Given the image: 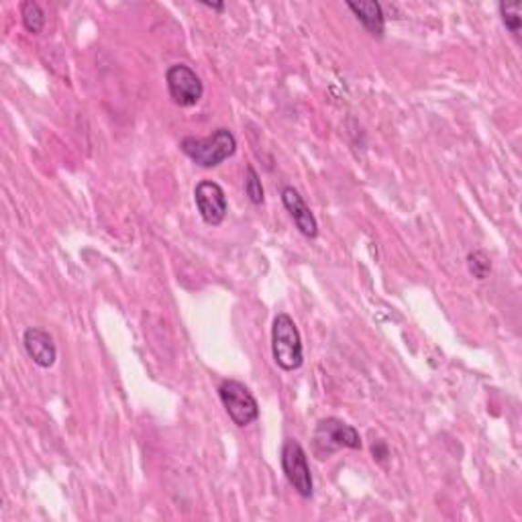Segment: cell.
<instances>
[{
    "instance_id": "1",
    "label": "cell",
    "mask_w": 522,
    "mask_h": 522,
    "mask_svg": "<svg viewBox=\"0 0 522 522\" xmlns=\"http://www.w3.org/2000/svg\"><path fill=\"white\" fill-rule=\"evenodd\" d=\"M180 150L200 168H216L233 158L237 151V139L233 130L219 127L208 137H184L180 141Z\"/></svg>"
},
{
    "instance_id": "2",
    "label": "cell",
    "mask_w": 522,
    "mask_h": 522,
    "mask_svg": "<svg viewBox=\"0 0 522 522\" xmlns=\"http://www.w3.org/2000/svg\"><path fill=\"white\" fill-rule=\"evenodd\" d=\"M272 355L277 368L284 371L298 370L304 363V350L300 330L296 327L294 318L286 312H280L274 318L272 327Z\"/></svg>"
},
{
    "instance_id": "3",
    "label": "cell",
    "mask_w": 522,
    "mask_h": 522,
    "mask_svg": "<svg viewBox=\"0 0 522 522\" xmlns=\"http://www.w3.org/2000/svg\"><path fill=\"white\" fill-rule=\"evenodd\" d=\"M312 449L318 459H329L339 449H361V437L355 426L329 416V419L318 421L315 437H312Z\"/></svg>"
},
{
    "instance_id": "4",
    "label": "cell",
    "mask_w": 522,
    "mask_h": 522,
    "mask_svg": "<svg viewBox=\"0 0 522 522\" xmlns=\"http://www.w3.org/2000/svg\"><path fill=\"white\" fill-rule=\"evenodd\" d=\"M280 464H282V472L286 475V480H288V484L296 490V494L307 500L312 498V494H315V484H312L307 451L302 449L298 441L296 439L284 441Z\"/></svg>"
},
{
    "instance_id": "5",
    "label": "cell",
    "mask_w": 522,
    "mask_h": 522,
    "mask_svg": "<svg viewBox=\"0 0 522 522\" xmlns=\"http://www.w3.org/2000/svg\"><path fill=\"white\" fill-rule=\"evenodd\" d=\"M219 396L229 419L237 426H241V429L259 419L257 400L251 394V390L245 384H241V381L224 380L219 386Z\"/></svg>"
},
{
    "instance_id": "6",
    "label": "cell",
    "mask_w": 522,
    "mask_h": 522,
    "mask_svg": "<svg viewBox=\"0 0 522 522\" xmlns=\"http://www.w3.org/2000/svg\"><path fill=\"white\" fill-rule=\"evenodd\" d=\"M165 84L173 104L182 109L196 107L204 97V84L193 68L186 64H173L165 72Z\"/></svg>"
},
{
    "instance_id": "7",
    "label": "cell",
    "mask_w": 522,
    "mask_h": 522,
    "mask_svg": "<svg viewBox=\"0 0 522 522\" xmlns=\"http://www.w3.org/2000/svg\"><path fill=\"white\" fill-rule=\"evenodd\" d=\"M194 203L200 216L211 227H219L223 221L227 219L229 213V200L221 184L213 180H203L194 190Z\"/></svg>"
},
{
    "instance_id": "8",
    "label": "cell",
    "mask_w": 522,
    "mask_h": 522,
    "mask_svg": "<svg viewBox=\"0 0 522 522\" xmlns=\"http://www.w3.org/2000/svg\"><path fill=\"white\" fill-rule=\"evenodd\" d=\"M23 345H25V351H27V355L33 360V363L39 365V368L43 370H49L57 360V350H56L54 339H51L47 330H43L39 327H31L25 330Z\"/></svg>"
},
{
    "instance_id": "9",
    "label": "cell",
    "mask_w": 522,
    "mask_h": 522,
    "mask_svg": "<svg viewBox=\"0 0 522 522\" xmlns=\"http://www.w3.org/2000/svg\"><path fill=\"white\" fill-rule=\"evenodd\" d=\"M282 203L286 206V211L290 213L294 224L298 227V231L304 235V237L315 239L318 235V223L308 208V204L304 203V198L300 196L298 190H296L294 186H286L282 190Z\"/></svg>"
},
{
    "instance_id": "10",
    "label": "cell",
    "mask_w": 522,
    "mask_h": 522,
    "mask_svg": "<svg viewBox=\"0 0 522 522\" xmlns=\"http://www.w3.org/2000/svg\"><path fill=\"white\" fill-rule=\"evenodd\" d=\"M347 8L358 16V21L363 25L365 31L373 37L381 39L386 33V15L384 6H381L378 0H363V3H347Z\"/></svg>"
},
{
    "instance_id": "11",
    "label": "cell",
    "mask_w": 522,
    "mask_h": 522,
    "mask_svg": "<svg viewBox=\"0 0 522 522\" xmlns=\"http://www.w3.org/2000/svg\"><path fill=\"white\" fill-rule=\"evenodd\" d=\"M21 16H23V25L25 29L33 35H39L46 27V13L39 3H33V0H27V3L21 5Z\"/></svg>"
},
{
    "instance_id": "12",
    "label": "cell",
    "mask_w": 522,
    "mask_h": 522,
    "mask_svg": "<svg viewBox=\"0 0 522 522\" xmlns=\"http://www.w3.org/2000/svg\"><path fill=\"white\" fill-rule=\"evenodd\" d=\"M500 16L504 27H506L515 37H520L522 29V3H500Z\"/></svg>"
},
{
    "instance_id": "13",
    "label": "cell",
    "mask_w": 522,
    "mask_h": 522,
    "mask_svg": "<svg viewBox=\"0 0 522 522\" xmlns=\"http://www.w3.org/2000/svg\"><path fill=\"white\" fill-rule=\"evenodd\" d=\"M467 267H469V274L477 277V280H485V277H488L492 272V261L485 251L475 249L467 256Z\"/></svg>"
},
{
    "instance_id": "14",
    "label": "cell",
    "mask_w": 522,
    "mask_h": 522,
    "mask_svg": "<svg viewBox=\"0 0 522 522\" xmlns=\"http://www.w3.org/2000/svg\"><path fill=\"white\" fill-rule=\"evenodd\" d=\"M245 194L256 206L264 204L266 193H264V186H261V180H259L254 165H247L245 168Z\"/></svg>"
},
{
    "instance_id": "15",
    "label": "cell",
    "mask_w": 522,
    "mask_h": 522,
    "mask_svg": "<svg viewBox=\"0 0 522 522\" xmlns=\"http://www.w3.org/2000/svg\"><path fill=\"white\" fill-rule=\"evenodd\" d=\"M371 454H373V459H376L378 464H384V461L390 457V449L384 441H376L371 445Z\"/></svg>"
},
{
    "instance_id": "16",
    "label": "cell",
    "mask_w": 522,
    "mask_h": 522,
    "mask_svg": "<svg viewBox=\"0 0 522 522\" xmlns=\"http://www.w3.org/2000/svg\"><path fill=\"white\" fill-rule=\"evenodd\" d=\"M203 5L208 6V8H213V11H219V13L224 11V5H223V3H203Z\"/></svg>"
}]
</instances>
